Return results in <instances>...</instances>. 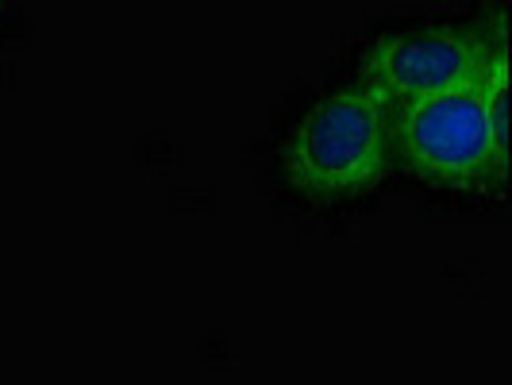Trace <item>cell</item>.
Returning a JSON list of instances; mask_svg holds the SVG:
<instances>
[{
    "instance_id": "obj_1",
    "label": "cell",
    "mask_w": 512,
    "mask_h": 385,
    "mask_svg": "<svg viewBox=\"0 0 512 385\" xmlns=\"http://www.w3.org/2000/svg\"><path fill=\"white\" fill-rule=\"evenodd\" d=\"M389 108L362 85L328 93L293 124L282 174L312 205H335L370 193L389 166Z\"/></svg>"
},
{
    "instance_id": "obj_2",
    "label": "cell",
    "mask_w": 512,
    "mask_h": 385,
    "mask_svg": "<svg viewBox=\"0 0 512 385\" xmlns=\"http://www.w3.org/2000/svg\"><path fill=\"white\" fill-rule=\"evenodd\" d=\"M393 143L412 178L451 193H489L509 178V135L493 124L474 81L393 112Z\"/></svg>"
},
{
    "instance_id": "obj_3",
    "label": "cell",
    "mask_w": 512,
    "mask_h": 385,
    "mask_svg": "<svg viewBox=\"0 0 512 385\" xmlns=\"http://www.w3.org/2000/svg\"><path fill=\"white\" fill-rule=\"evenodd\" d=\"M486 54V27L455 31V27H409L382 35L359 62V85L397 112L432 93L474 81Z\"/></svg>"
}]
</instances>
